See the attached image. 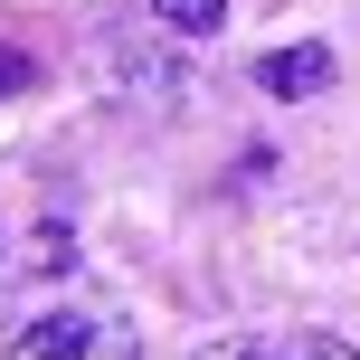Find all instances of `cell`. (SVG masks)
Returning a JSON list of instances; mask_svg holds the SVG:
<instances>
[{
	"instance_id": "3",
	"label": "cell",
	"mask_w": 360,
	"mask_h": 360,
	"mask_svg": "<svg viewBox=\"0 0 360 360\" xmlns=\"http://www.w3.org/2000/svg\"><path fill=\"white\" fill-rule=\"evenodd\" d=\"M256 86H266V95H323V86H332V48H323V38H304V48H266V57H256Z\"/></svg>"
},
{
	"instance_id": "1",
	"label": "cell",
	"mask_w": 360,
	"mask_h": 360,
	"mask_svg": "<svg viewBox=\"0 0 360 360\" xmlns=\"http://www.w3.org/2000/svg\"><path fill=\"white\" fill-rule=\"evenodd\" d=\"M0 360H143V332H133L124 304H95V294H76V304L38 313L29 332H19Z\"/></svg>"
},
{
	"instance_id": "5",
	"label": "cell",
	"mask_w": 360,
	"mask_h": 360,
	"mask_svg": "<svg viewBox=\"0 0 360 360\" xmlns=\"http://www.w3.org/2000/svg\"><path fill=\"white\" fill-rule=\"evenodd\" d=\"M38 86V57L29 48H10V38H0V95H29Z\"/></svg>"
},
{
	"instance_id": "2",
	"label": "cell",
	"mask_w": 360,
	"mask_h": 360,
	"mask_svg": "<svg viewBox=\"0 0 360 360\" xmlns=\"http://www.w3.org/2000/svg\"><path fill=\"white\" fill-rule=\"evenodd\" d=\"M190 360H360V351L332 342V332H228V342H209Z\"/></svg>"
},
{
	"instance_id": "4",
	"label": "cell",
	"mask_w": 360,
	"mask_h": 360,
	"mask_svg": "<svg viewBox=\"0 0 360 360\" xmlns=\"http://www.w3.org/2000/svg\"><path fill=\"white\" fill-rule=\"evenodd\" d=\"M152 19L180 38H218V19H228V0H152Z\"/></svg>"
}]
</instances>
